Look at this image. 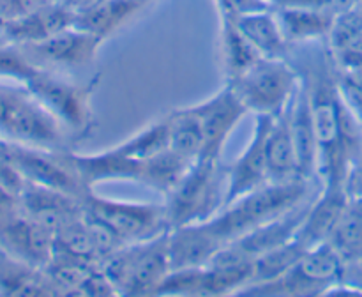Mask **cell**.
<instances>
[{
  "mask_svg": "<svg viewBox=\"0 0 362 297\" xmlns=\"http://www.w3.org/2000/svg\"><path fill=\"white\" fill-rule=\"evenodd\" d=\"M286 59L306 85L318 145L317 177L322 186L346 184L362 154V122L339 94L327 41L292 45Z\"/></svg>",
  "mask_w": 362,
  "mask_h": 297,
  "instance_id": "obj_1",
  "label": "cell"
},
{
  "mask_svg": "<svg viewBox=\"0 0 362 297\" xmlns=\"http://www.w3.org/2000/svg\"><path fill=\"white\" fill-rule=\"evenodd\" d=\"M315 180L297 179L292 182H269L230 202L207 221L198 223L205 235L219 251L233 240L247 235L271 219L292 211L313 197ZM320 190V187H318Z\"/></svg>",
  "mask_w": 362,
  "mask_h": 297,
  "instance_id": "obj_2",
  "label": "cell"
},
{
  "mask_svg": "<svg viewBox=\"0 0 362 297\" xmlns=\"http://www.w3.org/2000/svg\"><path fill=\"white\" fill-rule=\"evenodd\" d=\"M74 165L81 179L94 190L95 184L110 180H126V182L144 184L165 197L177 184L189 163L168 151L154 158H134L120 154L112 147L92 154H78L73 151Z\"/></svg>",
  "mask_w": 362,
  "mask_h": 297,
  "instance_id": "obj_3",
  "label": "cell"
},
{
  "mask_svg": "<svg viewBox=\"0 0 362 297\" xmlns=\"http://www.w3.org/2000/svg\"><path fill=\"white\" fill-rule=\"evenodd\" d=\"M0 138L52 151H73V140L25 83L0 80Z\"/></svg>",
  "mask_w": 362,
  "mask_h": 297,
  "instance_id": "obj_4",
  "label": "cell"
},
{
  "mask_svg": "<svg viewBox=\"0 0 362 297\" xmlns=\"http://www.w3.org/2000/svg\"><path fill=\"white\" fill-rule=\"evenodd\" d=\"M99 83L101 73L94 74L87 81H73L46 67H39L25 85L66 129L73 144H78L92 136L98 127L92 98Z\"/></svg>",
  "mask_w": 362,
  "mask_h": 297,
  "instance_id": "obj_5",
  "label": "cell"
},
{
  "mask_svg": "<svg viewBox=\"0 0 362 297\" xmlns=\"http://www.w3.org/2000/svg\"><path fill=\"white\" fill-rule=\"evenodd\" d=\"M226 165L221 159L198 158L187 165L175 186L165 194L173 228L211 219L225 205Z\"/></svg>",
  "mask_w": 362,
  "mask_h": 297,
  "instance_id": "obj_6",
  "label": "cell"
},
{
  "mask_svg": "<svg viewBox=\"0 0 362 297\" xmlns=\"http://www.w3.org/2000/svg\"><path fill=\"white\" fill-rule=\"evenodd\" d=\"M101 267L115 296H158L172 272L170 232L119 248L101 262Z\"/></svg>",
  "mask_w": 362,
  "mask_h": 297,
  "instance_id": "obj_7",
  "label": "cell"
},
{
  "mask_svg": "<svg viewBox=\"0 0 362 297\" xmlns=\"http://www.w3.org/2000/svg\"><path fill=\"white\" fill-rule=\"evenodd\" d=\"M346 264L329 243L308 250L292 267L267 283L244 289L251 296H325L334 293L343 283Z\"/></svg>",
  "mask_w": 362,
  "mask_h": 297,
  "instance_id": "obj_8",
  "label": "cell"
},
{
  "mask_svg": "<svg viewBox=\"0 0 362 297\" xmlns=\"http://www.w3.org/2000/svg\"><path fill=\"white\" fill-rule=\"evenodd\" d=\"M300 83L299 71L286 57H262L230 87L247 113L276 117L288 108Z\"/></svg>",
  "mask_w": 362,
  "mask_h": 297,
  "instance_id": "obj_9",
  "label": "cell"
},
{
  "mask_svg": "<svg viewBox=\"0 0 362 297\" xmlns=\"http://www.w3.org/2000/svg\"><path fill=\"white\" fill-rule=\"evenodd\" d=\"M83 207L88 216L108 226L124 246L156 239L172 232L165 202L163 204L124 202L101 197L92 190L85 194Z\"/></svg>",
  "mask_w": 362,
  "mask_h": 297,
  "instance_id": "obj_10",
  "label": "cell"
},
{
  "mask_svg": "<svg viewBox=\"0 0 362 297\" xmlns=\"http://www.w3.org/2000/svg\"><path fill=\"white\" fill-rule=\"evenodd\" d=\"M2 148L27 182L52 187L81 200L92 191L74 165L73 151H52L7 140H2Z\"/></svg>",
  "mask_w": 362,
  "mask_h": 297,
  "instance_id": "obj_11",
  "label": "cell"
},
{
  "mask_svg": "<svg viewBox=\"0 0 362 297\" xmlns=\"http://www.w3.org/2000/svg\"><path fill=\"white\" fill-rule=\"evenodd\" d=\"M253 264H219L175 269L166 276L158 296H226L240 293L251 283Z\"/></svg>",
  "mask_w": 362,
  "mask_h": 297,
  "instance_id": "obj_12",
  "label": "cell"
},
{
  "mask_svg": "<svg viewBox=\"0 0 362 297\" xmlns=\"http://www.w3.org/2000/svg\"><path fill=\"white\" fill-rule=\"evenodd\" d=\"M0 250L25 264L45 267L55 253V232L21 209L0 218Z\"/></svg>",
  "mask_w": 362,
  "mask_h": 297,
  "instance_id": "obj_13",
  "label": "cell"
},
{
  "mask_svg": "<svg viewBox=\"0 0 362 297\" xmlns=\"http://www.w3.org/2000/svg\"><path fill=\"white\" fill-rule=\"evenodd\" d=\"M204 133V151L200 158L221 159L225 145L240 120L247 115L246 106L230 85L223 83L216 94L193 105Z\"/></svg>",
  "mask_w": 362,
  "mask_h": 297,
  "instance_id": "obj_14",
  "label": "cell"
},
{
  "mask_svg": "<svg viewBox=\"0 0 362 297\" xmlns=\"http://www.w3.org/2000/svg\"><path fill=\"white\" fill-rule=\"evenodd\" d=\"M272 117H255V129L243 154L226 165V198L225 205L251 191L269 184L267 165V134L271 129ZM223 205V207H225Z\"/></svg>",
  "mask_w": 362,
  "mask_h": 297,
  "instance_id": "obj_15",
  "label": "cell"
},
{
  "mask_svg": "<svg viewBox=\"0 0 362 297\" xmlns=\"http://www.w3.org/2000/svg\"><path fill=\"white\" fill-rule=\"evenodd\" d=\"M103 39L81 30L78 27H69L41 42L28 46H20L28 59L39 67H64V69H76L94 62Z\"/></svg>",
  "mask_w": 362,
  "mask_h": 297,
  "instance_id": "obj_16",
  "label": "cell"
},
{
  "mask_svg": "<svg viewBox=\"0 0 362 297\" xmlns=\"http://www.w3.org/2000/svg\"><path fill=\"white\" fill-rule=\"evenodd\" d=\"M74 18L76 14L62 0H53L32 13L2 23L0 34L11 45L28 46L73 27Z\"/></svg>",
  "mask_w": 362,
  "mask_h": 297,
  "instance_id": "obj_17",
  "label": "cell"
},
{
  "mask_svg": "<svg viewBox=\"0 0 362 297\" xmlns=\"http://www.w3.org/2000/svg\"><path fill=\"white\" fill-rule=\"evenodd\" d=\"M20 205L30 218L55 233L85 212L81 198L34 182L25 184L20 193Z\"/></svg>",
  "mask_w": 362,
  "mask_h": 297,
  "instance_id": "obj_18",
  "label": "cell"
},
{
  "mask_svg": "<svg viewBox=\"0 0 362 297\" xmlns=\"http://www.w3.org/2000/svg\"><path fill=\"white\" fill-rule=\"evenodd\" d=\"M349 204V193L343 186H320L311 200L303 225L296 233V239L306 250L327 243L332 230L338 225L343 211Z\"/></svg>",
  "mask_w": 362,
  "mask_h": 297,
  "instance_id": "obj_19",
  "label": "cell"
},
{
  "mask_svg": "<svg viewBox=\"0 0 362 297\" xmlns=\"http://www.w3.org/2000/svg\"><path fill=\"white\" fill-rule=\"evenodd\" d=\"M286 113H288L290 131H292L293 145H296L300 175H303V179L308 180L318 179L317 133H315L313 113H311L310 98H308V91L303 78H300L299 88H297L292 103L286 108Z\"/></svg>",
  "mask_w": 362,
  "mask_h": 297,
  "instance_id": "obj_20",
  "label": "cell"
},
{
  "mask_svg": "<svg viewBox=\"0 0 362 297\" xmlns=\"http://www.w3.org/2000/svg\"><path fill=\"white\" fill-rule=\"evenodd\" d=\"M152 0H98L74 18V27L98 35L103 41L144 13Z\"/></svg>",
  "mask_w": 362,
  "mask_h": 297,
  "instance_id": "obj_21",
  "label": "cell"
},
{
  "mask_svg": "<svg viewBox=\"0 0 362 297\" xmlns=\"http://www.w3.org/2000/svg\"><path fill=\"white\" fill-rule=\"evenodd\" d=\"M274 11L290 46L327 41L338 18L306 6H276Z\"/></svg>",
  "mask_w": 362,
  "mask_h": 297,
  "instance_id": "obj_22",
  "label": "cell"
},
{
  "mask_svg": "<svg viewBox=\"0 0 362 297\" xmlns=\"http://www.w3.org/2000/svg\"><path fill=\"white\" fill-rule=\"evenodd\" d=\"M267 165L271 182H292L303 179L286 110L272 117L267 134Z\"/></svg>",
  "mask_w": 362,
  "mask_h": 297,
  "instance_id": "obj_23",
  "label": "cell"
},
{
  "mask_svg": "<svg viewBox=\"0 0 362 297\" xmlns=\"http://www.w3.org/2000/svg\"><path fill=\"white\" fill-rule=\"evenodd\" d=\"M0 296H59L42 267L25 264L0 250Z\"/></svg>",
  "mask_w": 362,
  "mask_h": 297,
  "instance_id": "obj_24",
  "label": "cell"
},
{
  "mask_svg": "<svg viewBox=\"0 0 362 297\" xmlns=\"http://www.w3.org/2000/svg\"><path fill=\"white\" fill-rule=\"evenodd\" d=\"M219 59L225 83H232L243 76L262 55L240 32L235 20L219 18Z\"/></svg>",
  "mask_w": 362,
  "mask_h": 297,
  "instance_id": "obj_25",
  "label": "cell"
},
{
  "mask_svg": "<svg viewBox=\"0 0 362 297\" xmlns=\"http://www.w3.org/2000/svg\"><path fill=\"white\" fill-rule=\"evenodd\" d=\"M235 23L262 57L288 55L290 42L283 34L274 7L244 14V16L237 18Z\"/></svg>",
  "mask_w": 362,
  "mask_h": 297,
  "instance_id": "obj_26",
  "label": "cell"
},
{
  "mask_svg": "<svg viewBox=\"0 0 362 297\" xmlns=\"http://www.w3.org/2000/svg\"><path fill=\"white\" fill-rule=\"evenodd\" d=\"M170 151L187 163L198 159L204 151V133L194 106L170 110Z\"/></svg>",
  "mask_w": 362,
  "mask_h": 297,
  "instance_id": "obj_27",
  "label": "cell"
},
{
  "mask_svg": "<svg viewBox=\"0 0 362 297\" xmlns=\"http://www.w3.org/2000/svg\"><path fill=\"white\" fill-rule=\"evenodd\" d=\"M345 260L352 265L362 258V197H349L345 211L327 240Z\"/></svg>",
  "mask_w": 362,
  "mask_h": 297,
  "instance_id": "obj_28",
  "label": "cell"
},
{
  "mask_svg": "<svg viewBox=\"0 0 362 297\" xmlns=\"http://www.w3.org/2000/svg\"><path fill=\"white\" fill-rule=\"evenodd\" d=\"M113 151L134 158H154L170 151V120L168 113H163L151 124L141 127L129 138L112 147Z\"/></svg>",
  "mask_w": 362,
  "mask_h": 297,
  "instance_id": "obj_29",
  "label": "cell"
},
{
  "mask_svg": "<svg viewBox=\"0 0 362 297\" xmlns=\"http://www.w3.org/2000/svg\"><path fill=\"white\" fill-rule=\"evenodd\" d=\"M39 69L27 53L16 45L0 46V80L27 83L32 74Z\"/></svg>",
  "mask_w": 362,
  "mask_h": 297,
  "instance_id": "obj_30",
  "label": "cell"
},
{
  "mask_svg": "<svg viewBox=\"0 0 362 297\" xmlns=\"http://www.w3.org/2000/svg\"><path fill=\"white\" fill-rule=\"evenodd\" d=\"M339 94L350 110L362 122V66L350 69H336Z\"/></svg>",
  "mask_w": 362,
  "mask_h": 297,
  "instance_id": "obj_31",
  "label": "cell"
},
{
  "mask_svg": "<svg viewBox=\"0 0 362 297\" xmlns=\"http://www.w3.org/2000/svg\"><path fill=\"white\" fill-rule=\"evenodd\" d=\"M214 6L218 9L219 18H230V20H237L244 14L274 7L265 0H214Z\"/></svg>",
  "mask_w": 362,
  "mask_h": 297,
  "instance_id": "obj_32",
  "label": "cell"
},
{
  "mask_svg": "<svg viewBox=\"0 0 362 297\" xmlns=\"http://www.w3.org/2000/svg\"><path fill=\"white\" fill-rule=\"evenodd\" d=\"M361 2L362 0H283L279 6L315 7V9L327 11V13L334 14V16H341V14L356 9Z\"/></svg>",
  "mask_w": 362,
  "mask_h": 297,
  "instance_id": "obj_33",
  "label": "cell"
},
{
  "mask_svg": "<svg viewBox=\"0 0 362 297\" xmlns=\"http://www.w3.org/2000/svg\"><path fill=\"white\" fill-rule=\"evenodd\" d=\"M334 292H356L362 293V258L352 265H346L345 278L343 283Z\"/></svg>",
  "mask_w": 362,
  "mask_h": 297,
  "instance_id": "obj_34",
  "label": "cell"
},
{
  "mask_svg": "<svg viewBox=\"0 0 362 297\" xmlns=\"http://www.w3.org/2000/svg\"><path fill=\"white\" fill-rule=\"evenodd\" d=\"M345 187L349 197H362V154L350 168Z\"/></svg>",
  "mask_w": 362,
  "mask_h": 297,
  "instance_id": "obj_35",
  "label": "cell"
},
{
  "mask_svg": "<svg viewBox=\"0 0 362 297\" xmlns=\"http://www.w3.org/2000/svg\"><path fill=\"white\" fill-rule=\"evenodd\" d=\"M20 207V197L0 186V218Z\"/></svg>",
  "mask_w": 362,
  "mask_h": 297,
  "instance_id": "obj_36",
  "label": "cell"
},
{
  "mask_svg": "<svg viewBox=\"0 0 362 297\" xmlns=\"http://www.w3.org/2000/svg\"><path fill=\"white\" fill-rule=\"evenodd\" d=\"M265 2H269V4H271V6H279V4H281L283 2V0H265Z\"/></svg>",
  "mask_w": 362,
  "mask_h": 297,
  "instance_id": "obj_37",
  "label": "cell"
}]
</instances>
